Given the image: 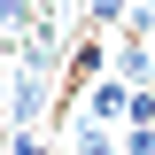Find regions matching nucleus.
<instances>
[{
  "mask_svg": "<svg viewBox=\"0 0 155 155\" xmlns=\"http://www.w3.org/2000/svg\"><path fill=\"white\" fill-rule=\"evenodd\" d=\"M62 70H70V85L85 78V85H101V70H109V47H101V31H78L70 54H62Z\"/></svg>",
  "mask_w": 155,
  "mask_h": 155,
  "instance_id": "nucleus-1",
  "label": "nucleus"
},
{
  "mask_svg": "<svg viewBox=\"0 0 155 155\" xmlns=\"http://www.w3.org/2000/svg\"><path fill=\"white\" fill-rule=\"evenodd\" d=\"M109 23H132V0H85V31H109Z\"/></svg>",
  "mask_w": 155,
  "mask_h": 155,
  "instance_id": "nucleus-2",
  "label": "nucleus"
},
{
  "mask_svg": "<svg viewBox=\"0 0 155 155\" xmlns=\"http://www.w3.org/2000/svg\"><path fill=\"white\" fill-rule=\"evenodd\" d=\"M8 155H47V140L39 132H8Z\"/></svg>",
  "mask_w": 155,
  "mask_h": 155,
  "instance_id": "nucleus-3",
  "label": "nucleus"
},
{
  "mask_svg": "<svg viewBox=\"0 0 155 155\" xmlns=\"http://www.w3.org/2000/svg\"><path fill=\"white\" fill-rule=\"evenodd\" d=\"M140 8H155V0H140Z\"/></svg>",
  "mask_w": 155,
  "mask_h": 155,
  "instance_id": "nucleus-4",
  "label": "nucleus"
}]
</instances>
